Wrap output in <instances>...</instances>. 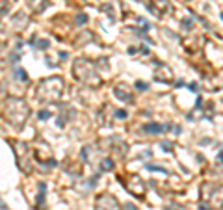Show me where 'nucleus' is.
<instances>
[{
  "label": "nucleus",
  "instance_id": "nucleus-6",
  "mask_svg": "<svg viewBox=\"0 0 223 210\" xmlns=\"http://www.w3.org/2000/svg\"><path fill=\"white\" fill-rule=\"evenodd\" d=\"M113 93H115V97H117L119 101H123V102L132 101V93L129 91V87H125V86H117V87L113 89Z\"/></svg>",
  "mask_w": 223,
  "mask_h": 210
},
{
  "label": "nucleus",
  "instance_id": "nucleus-15",
  "mask_svg": "<svg viewBox=\"0 0 223 210\" xmlns=\"http://www.w3.org/2000/svg\"><path fill=\"white\" fill-rule=\"evenodd\" d=\"M36 47H39L41 50H45V49H48V41H39V45H36Z\"/></svg>",
  "mask_w": 223,
  "mask_h": 210
},
{
  "label": "nucleus",
  "instance_id": "nucleus-9",
  "mask_svg": "<svg viewBox=\"0 0 223 210\" xmlns=\"http://www.w3.org/2000/svg\"><path fill=\"white\" fill-rule=\"evenodd\" d=\"M160 130H162V127L160 125H154V123L143 127V132H153V134H156V132H160Z\"/></svg>",
  "mask_w": 223,
  "mask_h": 210
},
{
  "label": "nucleus",
  "instance_id": "nucleus-8",
  "mask_svg": "<svg viewBox=\"0 0 223 210\" xmlns=\"http://www.w3.org/2000/svg\"><path fill=\"white\" fill-rule=\"evenodd\" d=\"M30 6H32V9H34V11L41 13V11H43V9L48 6V2H47V0H32Z\"/></svg>",
  "mask_w": 223,
  "mask_h": 210
},
{
  "label": "nucleus",
  "instance_id": "nucleus-14",
  "mask_svg": "<svg viewBox=\"0 0 223 210\" xmlns=\"http://www.w3.org/2000/svg\"><path fill=\"white\" fill-rule=\"evenodd\" d=\"M115 117H117V119H125L126 112H125V110H117V112H115Z\"/></svg>",
  "mask_w": 223,
  "mask_h": 210
},
{
  "label": "nucleus",
  "instance_id": "nucleus-5",
  "mask_svg": "<svg viewBox=\"0 0 223 210\" xmlns=\"http://www.w3.org/2000/svg\"><path fill=\"white\" fill-rule=\"evenodd\" d=\"M125 186H126V190L136 197H143V193H145V186H143L141 179H138V177H130Z\"/></svg>",
  "mask_w": 223,
  "mask_h": 210
},
{
  "label": "nucleus",
  "instance_id": "nucleus-13",
  "mask_svg": "<svg viewBox=\"0 0 223 210\" xmlns=\"http://www.w3.org/2000/svg\"><path fill=\"white\" fill-rule=\"evenodd\" d=\"M50 117V112H48V110H41V112H39V119H48Z\"/></svg>",
  "mask_w": 223,
  "mask_h": 210
},
{
  "label": "nucleus",
  "instance_id": "nucleus-1",
  "mask_svg": "<svg viewBox=\"0 0 223 210\" xmlns=\"http://www.w3.org/2000/svg\"><path fill=\"white\" fill-rule=\"evenodd\" d=\"M28 114H30L28 104L23 101V99H17V97L6 99V102H4V106H2V115H4V119L8 121L9 125H13L15 128H20V127L26 123Z\"/></svg>",
  "mask_w": 223,
  "mask_h": 210
},
{
  "label": "nucleus",
  "instance_id": "nucleus-12",
  "mask_svg": "<svg viewBox=\"0 0 223 210\" xmlns=\"http://www.w3.org/2000/svg\"><path fill=\"white\" fill-rule=\"evenodd\" d=\"M76 23H78V24H86V23H88V15H86V13H80V15L76 17Z\"/></svg>",
  "mask_w": 223,
  "mask_h": 210
},
{
  "label": "nucleus",
  "instance_id": "nucleus-17",
  "mask_svg": "<svg viewBox=\"0 0 223 210\" xmlns=\"http://www.w3.org/2000/svg\"><path fill=\"white\" fill-rule=\"evenodd\" d=\"M162 147H166V151H171V145H169L167 141H164V143H162Z\"/></svg>",
  "mask_w": 223,
  "mask_h": 210
},
{
  "label": "nucleus",
  "instance_id": "nucleus-16",
  "mask_svg": "<svg viewBox=\"0 0 223 210\" xmlns=\"http://www.w3.org/2000/svg\"><path fill=\"white\" fill-rule=\"evenodd\" d=\"M136 87H140V89H147V84L145 82H136Z\"/></svg>",
  "mask_w": 223,
  "mask_h": 210
},
{
  "label": "nucleus",
  "instance_id": "nucleus-3",
  "mask_svg": "<svg viewBox=\"0 0 223 210\" xmlns=\"http://www.w3.org/2000/svg\"><path fill=\"white\" fill-rule=\"evenodd\" d=\"M73 73H74V76H76V80H80L82 84H86V86L95 87V86L101 84V78H99L97 71H95V65L91 61H88L86 58H78L76 61H74Z\"/></svg>",
  "mask_w": 223,
  "mask_h": 210
},
{
  "label": "nucleus",
  "instance_id": "nucleus-11",
  "mask_svg": "<svg viewBox=\"0 0 223 210\" xmlns=\"http://www.w3.org/2000/svg\"><path fill=\"white\" fill-rule=\"evenodd\" d=\"M17 78H19V80H23V82H26V80H28L26 71H24V69H19V71H17Z\"/></svg>",
  "mask_w": 223,
  "mask_h": 210
},
{
  "label": "nucleus",
  "instance_id": "nucleus-2",
  "mask_svg": "<svg viewBox=\"0 0 223 210\" xmlns=\"http://www.w3.org/2000/svg\"><path fill=\"white\" fill-rule=\"evenodd\" d=\"M63 93V80L60 76H52V78L41 80L37 89H36V99L41 102H52L58 101Z\"/></svg>",
  "mask_w": 223,
  "mask_h": 210
},
{
  "label": "nucleus",
  "instance_id": "nucleus-4",
  "mask_svg": "<svg viewBox=\"0 0 223 210\" xmlns=\"http://www.w3.org/2000/svg\"><path fill=\"white\" fill-rule=\"evenodd\" d=\"M95 210H119V203L113 195L102 193V195L97 197V201H95Z\"/></svg>",
  "mask_w": 223,
  "mask_h": 210
},
{
  "label": "nucleus",
  "instance_id": "nucleus-10",
  "mask_svg": "<svg viewBox=\"0 0 223 210\" xmlns=\"http://www.w3.org/2000/svg\"><path fill=\"white\" fill-rule=\"evenodd\" d=\"M101 168H102V171H110V169H113V162L112 160H104Z\"/></svg>",
  "mask_w": 223,
  "mask_h": 210
},
{
  "label": "nucleus",
  "instance_id": "nucleus-7",
  "mask_svg": "<svg viewBox=\"0 0 223 210\" xmlns=\"http://www.w3.org/2000/svg\"><path fill=\"white\" fill-rule=\"evenodd\" d=\"M26 23H28V17H24V13H17V15L13 17V20H11V24H13V30H15V32L23 30V28L26 26Z\"/></svg>",
  "mask_w": 223,
  "mask_h": 210
}]
</instances>
